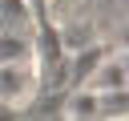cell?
I'll return each instance as SVG.
<instances>
[{
  "label": "cell",
  "instance_id": "obj_1",
  "mask_svg": "<svg viewBox=\"0 0 129 121\" xmlns=\"http://www.w3.org/2000/svg\"><path fill=\"white\" fill-rule=\"evenodd\" d=\"M32 93H36L32 60H4V65H0V101L16 105V113H20V105H24Z\"/></svg>",
  "mask_w": 129,
  "mask_h": 121
},
{
  "label": "cell",
  "instance_id": "obj_2",
  "mask_svg": "<svg viewBox=\"0 0 129 121\" xmlns=\"http://www.w3.org/2000/svg\"><path fill=\"white\" fill-rule=\"evenodd\" d=\"M85 85L97 89V93H105V89H125V85H129V69L121 65V56H105V60L93 69V77H89Z\"/></svg>",
  "mask_w": 129,
  "mask_h": 121
},
{
  "label": "cell",
  "instance_id": "obj_3",
  "mask_svg": "<svg viewBox=\"0 0 129 121\" xmlns=\"http://www.w3.org/2000/svg\"><path fill=\"white\" fill-rule=\"evenodd\" d=\"M105 56H109V48H105V44H93V40H89L85 48H73V56H69V60H73V65H69V77H73L77 85H85Z\"/></svg>",
  "mask_w": 129,
  "mask_h": 121
},
{
  "label": "cell",
  "instance_id": "obj_4",
  "mask_svg": "<svg viewBox=\"0 0 129 121\" xmlns=\"http://www.w3.org/2000/svg\"><path fill=\"white\" fill-rule=\"evenodd\" d=\"M0 32H28L32 36V8H28V0H0Z\"/></svg>",
  "mask_w": 129,
  "mask_h": 121
},
{
  "label": "cell",
  "instance_id": "obj_5",
  "mask_svg": "<svg viewBox=\"0 0 129 121\" xmlns=\"http://www.w3.org/2000/svg\"><path fill=\"white\" fill-rule=\"evenodd\" d=\"M64 117H101V93L89 85H77L64 97Z\"/></svg>",
  "mask_w": 129,
  "mask_h": 121
},
{
  "label": "cell",
  "instance_id": "obj_6",
  "mask_svg": "<svg viewBox=\"0 0 129 121\" xmlns=\"http://www.w3.org/2000/svg\"><path fill=\"white\" fill-rule=\"evenodd\" d=\"M4 60H36L28 32H0V65Z\"/></svg>",
  "mask_w": 129,
  "mask_h": 121
},
{
  "label": "cell",
  "instance_id": "obj_7",
  "mask_svg": "<svg viewBox=\"0 0 129 121\" xmlns=\"http://www.w3.org/2000/svg\"><path fill=\"white\" fill-rule=\"evenodd\" d=\"M101 117H129V85L101 93Z\"/></svg>",
  "mask_w": 129,
  "mask_h": 121
},
{
  "label": "cell",
  "instance_id": "obj_8",
  "mask_svg": "<svg viewBox=\"0 0 129 121\" xmlns=\"http://www.w3.org/2000/svg\"><path fill=\"white\" fill-rule=\"evenodd\" d=\"M121 65H125V69H129V44H125V48H121Z\"/></svg>",
  "mask_w": 129,
  "mask_h": 121
},
{
  "label": "cell",
  "instance_id": "obj_9",
  "mask_svg": "<svg viewBox=\"0 0 129 121\" xmlns=\"http://www.w3.org/2000/svg\"><path fill=\"white\" fill-rule=\"evenodd\" d=\"M125 44H129V28H125Z\"/></svg>",
  "mask_w": 129,
  "mask_h": 121
}]
</instances>
